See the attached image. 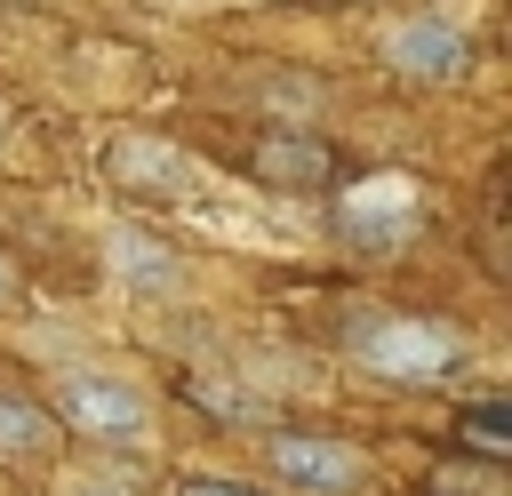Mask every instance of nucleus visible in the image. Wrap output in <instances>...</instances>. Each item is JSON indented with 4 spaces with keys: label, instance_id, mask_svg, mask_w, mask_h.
<instances>
[{
    "label": "nucleus",
    "instance_id": "obj_7",
    "mask_svg": "<svg viewBox=\"0 0 512 496\" xmlns=\"http://www.w3.org/2000/svg\"><path fill=\"white\" fill-rule=\"evenodd\" d=\"M408 208H416V192L392 176V184H360L352 200H344V232L360 240V248H392L400 232H408Z\"/></svg>",
    "mask_w": 512,
    "mask_h": 496
},
{
    "label": "nucleus",
    "instance_id": "obj_6",
    "mask_svg": "<svg viewBox=\"0 0 512 496\" xmlns=\"http://www.w3.org/2000/svg\"><path fill=\"white\" fill-rule=\"evenodd\" d=\"M104 272H112V288H128V296H144V304L184 296V264H176L152 232H128V224L104 232Z\"/></svg>",
    "mask_w": 512,
    "mask_h": 496
},
{
    "label": "nucleus",
    "instance_id": "obj_12",
    "mask_svg": "<svg viewBox=\"0 0 512 496\" xmlns=\"http://www.w3.org/2000/svg\"><path fill=\"white\" fill-rule=\"evenodd\" d=\"M464 424H472V440H504V408H488V400L464 408Z\"/></svg>",
    "mask_w": 512,
    "mask_h": 496
},
{
    "label": "nucleus",
    "instance_id": "obj_15",
    "mask_svg": "<svg viewBox=\"0 0 512 496\" xmlns=\"http://www.w3.org/2000/svg\"><path fill=\"white\" fill-rule=\"evenodd\" d=\"M160 8H208V0H160Z\"/></svg>",
    "mask_w": 512,
    "mask_h": 496
},
{
    "label": "nucleus",
    "instance_id": "obj_2",
    "mask_svg": "<svg viewBox=\"0 0 512 496\" xmlns=\"http://www.w3.org/2000/svg\"><path fill=\"white\" fill-rule=\"evenodd\" d=\"M48 400H56V416L72 424V432H88V440H112V448H152V400L128 384V376H112V368H56V384H48Z\"/></svg>",
    "mask_w": 512,
    "mask_h": 496
},
{
    "label": "nucleus",
    "instance_id": "obj_13",
    "mask_svg": "<svg viewBox=\"0 0 512 496\" xmlns=\"http://www.w3.org/2000/svg\"><path fill=\"white\" fill-rule=\"evenodd\" d=\"M176 496H264V488H248V480H184Z\"/></svg>",
    "mask_w": 512,
    "mask_h": 496
},
{
    "label": "nucleus",
    "instance_id": "obj_8",
    "mask_svg": "<svg viewBox=\"0 0 512 496\" xmlns=\"http://www.w3.org/2000/svg\"><path fill=\"white\" fill-rule=\"evenodd\" d=\"M256 176H272L288 192H312V184H328V152L312 136H264L256 144Z\"/></svg>",
    "mask_w": 512,
    "mask_h": 496
},
{
    "label": "nucleus",
    "instance_id": "obj_10",
    "mask_svg": "<svg viewBox=\"0 0 512 496\" xmlns=\"http://www.w3.org/2000/svg\"><path fill=\"white\" fill-rule=\"evenodd\" d=\"M264 96H280L272 112H288V120H304V112L320 104V88H312V80H264Z\"/></svg>",
    "mask_w": 512,
    "mask_h": 496
},
{
    "label": "nucleus",
    "instance_id": "obj_1",
    "mask_svg": "<svg viewBox=\"0 0 512 496\" xmlns=\"http://www.w3.org/2000/svg\"><path fill=\"white\" fill-rule=\"evenodd\" d=\"M464 336L448 320H408V312H384V320H360L352 328V360L384 384H448L464 368Z\"/></svg>",
    "mask_w": 512,
    "mask_h": 496
},
{
    "label": "nucleus",
    "instance_id": "obj_9",
    "mask_svg": "<svg viewBox=\"0 0 512 496\" xmlns=\"http://www.w3.org/2000/svg\"><path fill=\"white\" fill-rule=\"evenodd\" d=\"M48 416L32 408V400H16V392H0V456H40L48 448Z\"/></svg>",
    "mask_w": 512,
    "mask_h": 496
},
{
    "label": "nucleus",
    "instance_id": "obj_4",
    "mask_svg": "<svg viewBox=\"0 0 512 496\" xmlns=\"http://www.w3.org/2000/svg\"><path fill=\"white\" fill-rule=\"evenodd\" d=\"M264 464H272V480H288V488H304V496H352V488L376 480L360 448L320 440V432H272V440H264Z\"/></svg>",
    "mask_w": 512,
    "mask_h": 496
},
{
    "label": "nucleus",
    "instance_id": "obj_16",
    "mask_svg": "<svg viewBox=\"0 0 512 496\" xmlns=\"http://www.w3.org/2000/svg\"><path fill=\"white\" fill-rule=\"evenodd\" d=\"M0 144H8V104H0Z\"/></svg>",
    "mask_w": 512,
    "mask_h": 496
},
{
    "label": "nucleus",
    "instance_id": "obj_3",
    "mask_svg": "<svg viewBox=\"0 0 512 496\" xmlns=\"http://www.w3.org/2000/svg\"><path fill=\"white\" fill-rule=\"evenodd\" d=\"M376 48H384V64L408 72V80H464V72H472V40H464V24L440 16V8L392 16V24L376 32Z\"/></svg>",
    "mask_w": 512,
    "mask_h": 496
},
{
    "label": "nucleus",
    "instance_id": "obj_5",
    "mask_svg": "<svg viewBox=\"0 0 512 496\" xmlns=\"http://www.w3.org/2000/svg\"><path fill=\"white\" fill-rule=\"evenodd\" d=\"M104 168H112V184H128V192H160V200L200 192V160L176 152V144H160V136H112Z\"/></svg>",
    "mask_w": 512,
    "mask_h": 496
},
{
    "label": "nucleus",
    "instance_id": "obj_14",
    "mask_svg": "<svg viewBox=\"0 0 512 496\" xmlns=\"http://www.w3.org/2000/svg\"><path fill=\"white\" fill-rule=\"evenodd\" d=\"M16 296H24V280H16V264L0 256V312H16Z\"/></svg>",
    "mask_w": 512,
    "mask_h": 496
},
{
    "label": "nucleus",
    "instance_id": "obj_11",
    "mask_svg": "<svg viewBox=\"0 0 512 496\" xmlns=\"http://www.w3.org/2000/svg\"><path fill=\"white\" fill-rule=\"evenodd\" d=\"M56 496H128V488H120L112 472H64V480H56Z\"/></svg>",
    "mask_w": 512,
    "mask_h": 496
}]
</instances>
